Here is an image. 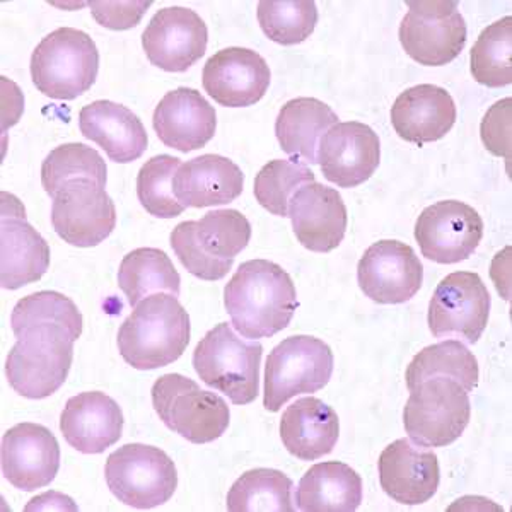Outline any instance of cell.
Listing matches in <instances>:
<instances>
[{
  "label": "cell",
  "mask_w": 512,
  "mask_h": 512,
  "mask_svg": "<svg viewBox=\"0 0 512 512\" xmlns=\"http://www.w3.org/2000/svg\"><path fill=\"white\" fill-rule=\"evenodd\" d=\"M79 128L96 142L115 163H134L147 149V132L139 117L127 106L98 99L79 113Z\"/></svg>",
  "instance_id": "26"
},
{
  "label": "cell",
  "mask_w": 512,
  "mask_h": 512,
  "mask_svg": "<svg viewBox=\"0 0 512 512\" xmlns=\"http://www.w3.org/2000/svg\"><path fill=\"white\" fill-rule=\"evenodd\" d=\"M262 355L260 342H245L229 323H219L198 342L193 367L209 388L234 405H250L260 393Z\"/></svg>",
  "instance_id": "5"
},
{
  "label": "cell",
  "mask_w": 512,
  "mask_h": 512,
  "mask_svg": "<svg viewBox=\"0 0 512 512\" xmlns=\"http://www.w3.org/2000/svg\"><path fill=\"white\" fill-rule=\"evenodd\" d=\"M77 180L96 181L101 187H106L108 169L105 159L93 147L79 142L53 149L41 166V183L45 192L55 198L67 183Z\"/></svg>",
  "instance_id": "34"
},
{
  "label": "cell",
  "mask_w": 512,
  "mask_h": 512,
  "mask_svg": "<svg viewBox=\"0 0 512 512\" xmlns=\"http://www.w3.org/2000/svg\"><path fill=\"white\" fill-rule=\"evenodd\" d=\"M59 468V441L45 425L24 422L2 437V473L12 487L24 492L48 487Z\"/></svg>",
  "instance_id": "17"
},
{
  "label": "cell",
  "mask_w": 512,
  "mask_h": 512,
  "mask_svg": "<svg viewBox=\"0 0 512 512\" xmlns=\"http://www.w3.org/2000/svg\"><path fill=\"white\" fill-rule=\"evenodd\" d=\"M400 24V43L420 65L441 67L453 62L466 45V23L458 2L422 0L408 2Z\"/></svg>",
  "instance_id": "11"
},
{
  "label": "cell",
  "mask_w": 512,
  "mask_h": 512,
  "mask_svg": "<svg viewBox=\"0 0 512 512\" xmlns=\"http://www.w3.org/2000/svg\"><path fill=\"white\" fill-rule=\"evenodd\" d=\"M190 344V316L178 297L152 294L135 306L118 330V350L128 366L152 371L178 361Z\"/></svg>",
  "instance_id": "2"
},
{
  "label": "cell",
  "mask_w": 512,
  "mask_h": 512,
  "mask_svg": "<svg viewBox=\"0 0 512 512\" xmlns=\"http://www.w3.org/2000/svg\"><path fill=\"white\" fill-rule=\"evenodd\" d=\"M490 316L489 289L480 275L454 272L444 277L429 304V328L436 338L477 344Z\"/></svg>",
  "instance_id": "12"
},
{
  "label": "cell",
  "mask_w": 512,
  "mask_h": 512,
  "mask_svg": "<svg viewBox=\"0 0 512 512\" xmlns=\"http://www.w3.org/2000/svg\"><path fill=\"white\" fill-rule=\"evenodd\" d=\"M333 364L332 349L320 338H286L268 355L263 407L275 414L294 396L323 390L332 379Z\"/></svg>",
  "instance_id": "9"
},
{
  "label": "cell",
  "mask_w": 512,
  "mask_h": 512,
  "mask_svg": "<svg viewBox=\"0 0 512 512\" xmlns=\"http://www.w3.org/2000/svg\"><path fill=\"white\" fill-rule=\"evenodd\" d=\"M337 113L316 98L287 101L275 120V135L291 161L318 164V147L323 135L337 125Z\"/></svg>",
  "instance_id": "29"
},
{
  "label": "cell",
  "mask_w": 512,
  "mask_h": 512,
  "mask_svg": "<svg viewBox=\"0 0 512 512\" xmlns=\"http://www.w3.org/2000/svg\"><path fill=\"white\" fill-rule=\"evenodd\" d=\"M52 224L65 243L93 248L113 233L117 209L96 181H70L53 198Z\"/></svg>",
  "instance_id": "13"
},
{
  "label": "cell",
  "mask_w": 512,
  "mask_h": 512,
  "mask_svg": "<svg viewBox=\"0 0 512 512\" xmlns=\"http://www.w3.org/2000/svg\"><path fill=\"white\" fill-rule=\"evenodd\" d=\"M379 482L393 501L420 506L439 489L441 470L436 454L408 439H398L379 456Z\"/></svg>",
  "instance_id": "21"
},
{
  "label": "cell",
  "mask_w": 512,
  "mask_h": 512,
  "mask_svg": "<svg viewBox=\"0 0 512 512\" xmlns=\"http://www.w3.org/2000/svg\"><path fill=\"white\" fill-rule=\"evenodd\" d=\"M468 391L451 378H432L410 390L403 422L410 441L422 448H446L470 424Z\"/></svg>",
  "instance_id": "8"
},
{
  "label": "cell",
  "mask_w": 512,
  "mask_h": 512,
  "mask_svg": "<svg viewBox=\"0 0 512 512\" xmlns=\"http://www.w3.org/2000/svg\"><path fill=\"white\" fill-rule=\"evenodd\" d=\"M270 67L260 53L250 48H224L204 67L205 93L226 108L253 106L270 88Z\"/></svg>",
  "instance_id": "20"
},
{
  "label": "cell",
  "mask_w": 512,
  "mask_h": 512,
  "mask_svg": "<svg viewBox=\"0 0 512 512\" xmlns=\"http://www.w3.org/2000/svg\"><path fill=\"white\" fill-rule=\"evenodd\" d=\"M30 69L40 93L52 99H76L96 82L98 47L84 31L59 28L38 43Z\"/></svg>",
  "instance_id": "6"
},
{
  "label": "cell",
  "mask_w": 512,
  "mask_h": 512,
  "mask_svg": "<svg viewBox=\"0 0 512 512\" xmlns=\"http://www.w3.org/2000/svg\"><path fill=\"white\" fill-rule=\"evenodd\" d=\"M472 74L487 88H504L512 82V18L506 16L480 33L472 48Z\"/></svg>",
  "instance_id": "35"
},
{
  "label": "cell",
  "mask_w": 512,
  "mask_h": 512,
  "mask_svg": "<svg viewBox=\"0 0 512 512\" xmlns=\"http://www.w3.org/2000/svg\"><path fill=\"white\" fill-rule=\"evenodd\" d=\"M60 431L79 453H105L122 437V408L101 391L79 393L65 405L60 415Z\"/></svg>",
  "instance_id": "24"
},
{
  "label": "cell",
  "mask_w": 512,
  "mask_h": 512,
  "mask_svg": "<svg viewBox=\"0 0 512 512\" xmlns=\"http://www.w3.org/2000/svg\"><path fill=\"white\" fill-rule=\"evenodd\" d=\"M151 395L159 419L190 443L216 441L231 422L226 400L212 391L202 390L183 374H164L152 386Z\"/></svg>",
  "instance_id": "7"
},
{
  "label": "cell",
  "mask_w": 512,
  "mask_h": 512,
  "mask_svg": "<svg viewBox=\"0 0 512 512\" xmlns=\"http://www.w3.org/2000/svg\"><path fill=\"white\" fill-rule=\"evenodd\" d=\"M209 31L204 19L187 7H164L142 33V47L152 65L185 72L204 57Z\"/></svg>",
  "instance_id": "16"
},
{
  "label": "cell",
  "mask_w": 512,
  "mask_h": 512,
  "mask_svg": "<svg viewBox=\"0 0 512 512\" xmlns=\"http://www.w3.org/2000/svg\"><path fill=\"white\" fill-rule=\"evenodd\" d=\"M405 378L408 390L427 379L451 378L472 393L478 384L477 357L460 340H444L420 350L410 362Z\"/></svg>",
  "instance_id": "32"
},
{
  "label": "cell",
  "mask_w": 512,
  "mask_h": 512,
  "mask_svg": "<svg viewBox=\"0 0 512 512\" xmlns=\"http://www.w3.org/2000/svg\"><path fill=\"white\" fill-rule=\"evenodd\" d=\"M181 161L168 154L149 159L137 175V197L142 207L159 219H173L185 212V205L178 202L173 192L175 178Z\"/></svg>",
  "instance_id": "38"
},
{
  "label": "cell",
  "mask_w": 512,
  "mask_h": 512,
  "mask_svg": "<svg viewBox=\"0 0 512 512\" xmlns=\"http://www.w3.org/2000/svg\"><path fill=\"white\" fill-rule=\"evenodd\" d=\"M251 239V224L238 210H210L200 221H185L171 233V248L197 279L216 282L229 274Z\"/></svg>",
  "instance_id": "4"
},
{
  "label": "cell",
  "mask_w": 512,
  "mask_h": 512,
  "mask_svg": "<svg viewBox=\"0 0 512 512\" xmlns=\"http://www.w3.org/2000/svg\"><path fill=\"white\" fill-rule=\"evenodd\" d=\"M30 323H59L67 326L77 337L82 333V315L74 301L60 292L41 291L23 297L12 311V330Z\"/></svg>",
  "instance_id": "39"
},
{
  "label": "cell",
  "mask_w": 512,
  "mask_h": 512,
  "mask_svg": "<svg viewBox=\"0 0 512 512\" xmlns=\"http://www.w3.org/2000/svg\"><path fill=\"white\" fill-rule=\"evenodd\" d=\"M294 482L272 468H256L233 483L227 494V511L294 512Z\"/></svg>",
  "instance_id": "33"
},
{
  "label": "cell",
  "mask_w": 512,
  "mask_h": 512,
  "mask_svg": "<svg viewBox=\"0 0 512 512\" xmlns=\"http://www.w3.org/2000/svg\"><path fill=\"white\" fill-rule=\"evenodd\" d=\"M511 105L506 98L495 103L482 122V140L485 147L495 156L511 161Z\"/></svg>",
  "instance_id": "40"
},
{
  "label": "cell",
  "mask_w": 512,
  "mask_h": 512,
  "mask_svg": "<svg viewBox=\"0 0 512 512\" xmlns=\"http://www.w3.org/2000/svg\"><path fill=\"white\" fill-rule=\"evenodd\" d=\"M224 304L234 330L251 340L286 330L299 306L291 275L268 260L241 263L224 289Z\"/></svg>",
  "instance_id": "1"
},
{
  "label": "cell",
  "mask_w": 512,
  "mask_h": 512,
  "mask_svg": "<svg viewBox=\"0 0 512 512\" xmlns=\"http://www.w3.org/2000/svg\"><path fill=\"white\" fill-rule=\"evenodd\" d=\"M256 16L270 40L279 45H297L313 35L318 7L313 0H262Z\"/></svg>",
  "instance_id": "36"
},
{
  "label": "cell",
  "mask_w": 512,
  "mask_h": 512,
  "mask_svg": "<svg viewBox=\"0 0 512 512\" xmlns=\"http://www.w3.org/2000/svg\"><path fill=\"white\" fill-rule=\"evenodd\" d=\"M2 287L16 291L38 282L50 267V248L41 234L26 221L19 198L2 192Z\"/></svg>",
  "instance_id": "18"
},
{
  "label": "cell",
  "mask_w": 512,
  "mask_h": 512,
  "mask_svg": "<svg viewBox=\"0 0 512 512\" xmlns=\"http://www.w3.org/2000/svg\"><path fill=\"white\" fill-rule=\"evenodd\" d=\"M296 502V509L303 512L357 511L362 502V478L340 461L318 463L297 485Z\"/></svg>",
  "instance_id": "30"
},
{
  "label": "cell",
  "mask_w": 512,
  "mask_h": 512,
  "mask_svg": "<svg viewBox=\"0 0 512 512\" xmlns=\"http://www.w3.org/2000/svg\"><path fill=\"white\" fill-rule=\"evenodd\" d=\"M118 286L127 296L130 306L152 294L169 292L180 296L181 277L169 256L158 248H139L130 251L118 270Z\"/></svg>",
  "instance_id": "31"
},
{
  "label": "cell",
  "mask_w": 512,
  "mask_h": 512,
  "mask_svg": "<svg viewBox=\"0 0 512 512\" xmlns=\"http://www.w3.org/2000/svg\"><path fill=\"white\" fill-rule=\"evenodd\" d=\"M105 475L111 494L135 509L163 506L178 487L175 461L146 444H125L111 453Z\"/></svg>",
  "instance_id": "10"
},
{
  "label": "cell",
  "mask_w": 512,
  "mask_h": 512,
  "mask_svg": "<svg viewBox=\"0 0 512 512\" xmlns=\"http://www.w3.org/2000/svg\"><path fill=\"white\" fill-rule=\"evenodd\" d=\"M482 238V217L458 200H443L427 207L415 224V239L422 255L443 265L470 258Z\"/></svg>",
  "instance_id": "14"
},
{
  "label": "cell",
  "mask_w": 512,
  "mask_h": 512,
  "mask_svg": "<svg viewBox=\"0 0 512 512\" xmlns=\"http://www.w3.org/2000/svg\"><path fill=\"white\" fill-rule=\"evenodd\" d=\"M151 0L142 2H89L93 18L110 30H130L142 21Z\"/></svg>",
  "instance_id": "41"
},
{
  "label": "cell",
  "mask_w": 512,
  "mask_h": 512,
  "mask_svg": "<svg viewBox=\"0 0 512 512\" xmlns=\"http://www.w3.org/2000/svg\"><path fill=\"white\" fill-rule=\"evenodd\" d=\"M315 181V173L296 161L275 159L256 175L255 197L270 214L289 217V204L297 190Z\"/></svg>",
  "instance_id": "37"
},
{
  "label": "cell",
  "mask_w": 512,
  "mask_h": 512,
  "mask_svg": "<svg viewBox=\"0 0 512 512\" xmlns=\"http://www.w3.org/2000/svg\"><path fill=\"white\" fill-rule=\"evenodd\" d=\"M12 332L18 338L6 361L12 390L30 400L57 393L69 376L79 337L59 323H30Z\"/></svg>",
  "instance_id": "3"
},
{
  "label": "cell",
  "mask_w": 512,
  "mask_h": 512,
  "mask_svg": "<svg viewBox=\"0 0 512 512\" xmlns=\"http://www.w3.org/2000/svg\"><path fill=\"white\" fill-rule=\"evenodd\" d=\"M456 122V105L446 89L419 84L396 98L391 123L403 140L424 146L448 135Z\"/></svg>",
  "instance_id": "25"
},
{
  "label": "cell",
  "mask_w": 512,
  "mask_h": 512,
  "mask_svg": "<svg viewBox=\"0 0 512 512\" xmlns=\"http://www.w3.org/2000/svg\"><path fill=\"white\" fill-rule=\"evenodd\" d=\"M289 217L299 243L309 251L328 253L344 241L347 207L335 188L316 181L304 185L291 198Z\"/></svg>",
  "instance_id": "22"
},
{
  "label": "cell",
  "mask_w": 512,
  "mask_h": 512,
  "mask_svg": "<svg viewBox=\"0 0 512 512\" xmlns=\"http://www.w3.org/2000/svg\"><path fill=\"white\" fill-rule=\"evenodd\" d=\"M245 175L231 159L204 154L181 164L173 178V192L185 207H216L234 202L243 193Z\"/></svg>",
  "instance_id": "27"
},
{
  "label": "cell",
  "mask_w": 512,
  "mask_h": 512,
  "mask_svg": "<svg viewBox=\"0 0 512 512\" xmlns=\"http://www.w3.org/2000/svg\"><path fill=\"white\" fill-rule=\"evenodd\" d=\"M152 127L164 146L180 152L197 151L216 135V110L197 89L178 88L159 101Z\"/></svg>",
  "instance_id": "23"
},
{
  "label": "cell",
  "mask_w": 512,
  "mask_h": 512,
  "mask_svg": "<svg viewBox=\"0 0 512 512\" xmlns=\"http://www.w3.org/2000/svg\"><path fill=\"white\" fill-rule=\"evenodd\" d=\"M381 163V142L364 123L333 125L320 142L318 164L326 180L340 188L366 183Z\"/></svg>",
  "instance_id": "19"
},
{
  "label": "cell",
  "mask_w": 512,
  "mask_h": 512,
  "mask_svg": "<svg viewBox=\"0 0 512 512\" xmlns=\"http://www.w3.org/2000/svg\"><path fill=\"white\" fill-rule=\"evenodd\" d=\"M338 436L340 420L337 412L315 396L292 403L280 420L282 443L299 460L316 461L332 453Z\"/></svg>",
  "instance_id": "28"
},
{
  "label": "cell",
  "mask_w": 512,
  "mask_h": 512,
  "mask_svg": "<svg viewBox=\"0 0 512 512\" xmlns=\"http://www.w3.org/2000/svg\"><path fill=\"white\" fill-rule=\"evenodd\" d=\"M357 280L361 291L374 303L403 304L420 291L424 267L412 246L383 239L362 255Z\"/></svg>",
  "instance_id": "15"
}]
</instances>
